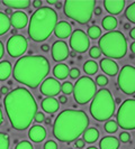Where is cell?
I'll return each instance as SVG.
<instances>
[{
  "instance_id": "6da1fadb",
  "label": "cell",
  "mask_w": 135,
  "mask_h": 149,
  "mask_svg": "<svg viewBox=\"0 0 135 149\" xmlns=\"http://www.w3.org/2000/svg\"><path fill=\"white\" fill-rule=\"evenodd\" d=\"M5 110L11 127L16 130H25L32 125L37 113V103L30 91L25 88H16L4 99Z\"/></svg>"
},
{
  "instance_id": "7a4b0ae2",
  "label": "cell",
  "mask_w": 135,
  "mask_h": 149,
  "mask_svg": "<svg viewBox=\"0 0 135 149\" xmlns=\"http://www.w3.org/2000/svg\"><path fill=\"white\" fill-rule=\"evenodd\" d=\"M50 63L45 56H22L14 65L13 75L17 82L36 89L50 72Z\"/></svg>"
},
{
  "instance_id": "3957f363",
  "label": "cell",
  "mask_w": 135,
  "mask_h": 149,
  "mask_svg": "<svg viewBox=\"0 0 135 149\" xmlns=\"http://www.w3.org/2000/svg\"><path fill=\"white\" fill-rule=\"evenodd\" d=\"M89 126V118L82 110H64L55 118L53 134L61 142L75 141Z\"/></svg>"
},
{
  "instance_id": "277c9868",
  "label": "cell",
  "mask_w": 135,
  "mask_h": 149,
  "mask_svg": "<svg viewBox=\"0 0 135 149\" xmlns=\"http://www.w3.org/2000/svg\"><path fill=\"white\" fill-rule=\"evenodd\" d=\"M58 24V14L50 7L37 9L28 22V35L34 42H44L51 36Z\"/></svg>"
},
{
  "instance_id": "5b68a950",
  "label": "cell",
  "mask_w": 135,
  "mask_h": 149,
  "mask_svg": "<svg viewBox=\"0 0 135 149\" xmlns=\"http://www.w3.org/2000/svg\"><path fill=\"white\" fill-rule=\"evenodd\" d=\"M98 47L101 54H104L108 58L120 60L126 55L127 40L122 31L112 30L104 34V36L99 38Z\"/></svg>"
},
{
  "instance_id": "8992f818",
  "label": "cell",
  "mask_w": 135,
  "mask_h": 149,
  "mask_svg": "<svg viewBox=\"0 0 135 149\" xmlns=\"http://www.w3.org/2000/svg\"><path fill=\"white\" fill-rule=\"evenodd\" d=\"M90 114L97 121H106L115 112V100L110 91L101 89L97 91L90 104Z\"/></svg>"
},
{
  "instance_id": "52a82bcc",
  "label": "cell",
  "mask_w": 135,
  "mask_h": 149,
  "mask_svg": "<svg viewBox=\"0 0 135 149\" xmlns=\"http://www.w3.org/2000/svg\"><path fill=\"white\" fill-rule=\"evenodd\" d=\"M96 6L95 0H67L63 10L67 17L79 24H87L91 19Z\"/></svg>"
},
{
  "instance_id": "ba28073f",
  "label": "cell",
  "mask_w": 135,
  "mask_h": 149,
  "mask_svg": "<svg viewBox=\"0 0 135 149\" xmlns=\"http://www.w3.org/2000/svg\"><path fill=\"white\" fill-rule=\"evenodd\" d=\"M73 97L79 104H86L91 101L97 93V85L92 79L88 76L80 77L73 85Z\"/></svg>"
},
{
  "instance_id": "9c48e42d",
  "label": "cell",
  "mask_w": 135,
  "mask_h": 149,
  "mask_svg": "<svg viewBox=\"0 0 135 149\" xmlns=\"http://www.w3.org/2000/svg\"><path fill=\"white\" fill-rule=\"evenodd\" d=\"M117 125L118 127L125 130H134L135 129V100L127 99L125 100L117 111Z\"/></svg>"
},
{
  "instance_id": "30bf717a",
  "label": "cell",
  "mask_w": 135,
  "mask_h": 149,
  "mask_svg": "<svg viewBox=\"0 0 135 149\" xmlns=\"http://www.w3.org/2000/svg\"><path fill=\"white\" fill-rule=\"evenodd\" d=\"M117 83L120 89L125 94L135 93V67L132 65H125L118 72Z\"/></svg>"
},
{
  "instance_id": "8fae6325",
  "label": "cell",
  "mask_w": 135,
  "mask_h": 149,
  "mask_svg": "<svg viewBox=\"0 0 135 149\" xmlns=\"http://www.w3.org/2000/svg\"><path fill=\"white\" fill-rule=\"evenodd\" d=\"M90 46V39L88 35L81 29L72 31L70 36V47L75 53H86Z\"/></svg>"
},
{
  "instance_id": "7c38bea8",
  "label": "cell",
  "mask_w": 135,
  "mask_h": 149,
  "mask_svg": "<svg viewBox=\"0 0 135 149\" xmlns=\"http://www.w3.org/2000/svg\"><path fill=\"white\" fill-rule=\"evenodd\" d=\"M27 39L22 35H15L8 39L7 52L11 57H19L27 51Z\"/></svg>"
},
{
  "instance_id": "4fadbf2b",
  "label": "cell",
  "mask_w": 135,
  "mask_h": 149,
  "mask_svg": "<svg viewBox=\"0 0 135 149\" xmlns=\"http://www.w3.org/2000/svg\"><path fill=\"white\" fill-rule=\"evenodd\" d=\"M61 91V83L54 79V77H49L44 80L41 84V93L46 95L47 97H53L58 95Z\"/></svg>"
},
{
  "instance_id": "5bb4252c",
  "label": "cell",
  "mask_w": 135,
  "mask_h": 149,
  "mask_svg": "<svg viewBox=\"0 0 135 149\" xmlns=\"http://www.w3.org/2000/svg\"><path fill=\"white\" fill-rule=\"evenodd\" d=\"M51 52H52V57L55 62H63L68 58L70 51H69V47L68 44L64 43L63 40H58L52 45V48H51Z\"/></svg>"
},
{
  "instance_id": "9a60e30c",
  "label": "cell",
  "mask_w": 135,
  "mask_h": 149,
  "mask_svg": "<svg viewBox=\"0 0 135 149\" xmlns=\"http://www.w3.org/2000/svg\"><path fill=\"white\" fill-rule=\"evenodd\" d=\"M10 18V24L15 29H22L27 26L28 24V17L25 13L20 10L15 11L13 15L9 17Z\"/></svg>"
},
{
  "instance_id": "2e32d148",
  "label": "cell",
  "mask_w": 135,
  "mask_h": 149,
  "mask_svg": "<svg viewBox=\"0 0 135 149\" xmlns=\"http://www.w3.org/2000/svg\"><path fill=\"white\" fill-rule=\"evenodd\" d=\"M100 68L103 70V72H105L109 76H115L120 72V67L117 65V63L110 58H103L100 61Z\"/></svg>"
},
{
  "instance_id": "e0dca14e",
  "label": "cell",
  "mask_w": 135,
  "mask_h": 149,
  "mask_svg": "<svg viewBox=\"0 0 135 149\" xmlns=\"http://www.w3.org/2000/svg\"><path fill=\"white\" fill-rule=\"evenodd\" d=\"M104 6L112 15H118L125 7V0H105Z\"/></svg>"
},
{
  "instance_id": "ac0fdd59",
  "label": "cell",
  "mask_w": 135,
  "mask_h": 149,
  "mask_svg": "<svg viewBox=\"0 0 135 149\" xmlns=\"http://www.w3.org/2000/svg\"><path fill=\"white\" fill-rule=\"evenodd\" d=\"M28 137L33 142L43 141L46 137V130L43 126H39V125L32 126V128L28 130Z\"/></svg>"
},
{
  "instance_id": "d6986e66",
  "label": "cell",
  "mask_w": 135,
  "mask_h": 149,
  "mask_svg": "<svg viewBox=\"0 0 135 149\" xmlns=\"http://www.w3.org/2000/svg\"><path fill=\"white\" fill-rule=\"evenodd\" d=\"M54 34L58 38H68L72 34V27L68 22H59L54 28Z\"/></svg>"
},
{
  "instance_id": "ffe728a7",
  "label": "cell",
  "mask_w": 135,
  "mask_h": 149,
  "mask_svg": "<svg viewBox=\"0 0 135 149\" xmlns=\"http://www.w3.org/2000/svg\"><path fill=\"white\" fill-rule=\"evenodd\" d=\"M42 109L44 110L45 112H47V113H54V112H56L59 110V108H60V103H59V101L56 100V99H54V97H45L42 100Z\"/></svg>"
},
{
  "instance_id": "44dd1931",
  "label": "cell",
  "mask_w": 135,
  "mask_h": 149,
  "mask_svg": "<svg viewBox=\"0 0 135 149\" xmlns=\"http://www.w3.org/2000/svg\"><path fill=\"white\" fill-rule=\"evenodd\" d=\"M100 149H118L120 148V140L112 136H106L99 142Z\"/></svg>"
},
{
  "instance_id": "7402d4cb",
  "label": "cell",
  "mask_w": 135,
  "mask_h": 149,
  "mask_svg": "<svg viewBox=\"0 0 135 149\" xmlns=\"http://www.w3.org/2000/svg\"><path fill=\"white\" fill-rule=\"evenodd\" d=\"M2 3L10 9H26L30 6V0H4Z\"/></svg>"
},
{
  "instance_id": "603a6c76",
  "label": "cell",
  "mask_w": 135,
  "mask_h": 149,
  "mask_svg": "<svg viewBox=\"0 0 135 149\" xmlns=\"http://www.w3.org/2000/svg\"><path fill=\"white\" fill-rule=\"evenodd\" d=\"M69 72H70V68L68 67L67 64H63V63H59L53 68V74L58 79V81L59 80H64L69 75Z\"/></svg>"
},
{
  "instance_id": "cb8c5ba5",
  "label": "cell",
  "mask_w": 135,
  "mask_h": 149,
  "mask_svg": "<svg viewBox=\"0 0 135 149\" xmlns=\"http://www.w3.org/2000/svg\"><path fill=\"white\" fill-rule=\"evenodd\" d=\"M13 73V66L8 61L0 62V81H6Z\"/></svg>"
},
{
  "instance_id": "d4e9b609",
  "label": "cell",
  "mask_w": 135,
  "mask_h": 149,
  "mask_svg": "<svg viewBox=\"0 0 135 149\" xmlns=\"http://www.w3.org/2000/svg\"><path fill=\"white\" fill-rule=\"evenodd\" d=\"M99 138V131L96 128H87L83 132V140L87 143H94Z\"/></svg>"
},
{
  "instance_id": "484cf974",
  "label": "cell",
  "mask_w": 135,
  "mask_h": 149,
  "mask_svg": "<svg viewBox=\"0 0 135 149\" xmlns=\"http://www.w3.org/2000/svg\"><path fill=\"white\" fill-rule=\"evenodd\" d=\"M101 26L104 27V29L108 30V31H112L117 27V19L114 16H106L101 20Z\"/></svg>"
},
{
  "instance_id": "4316f807",
  "label": "cell",
  "mask_w": 135,
  "mask_h": 149,
  "mask_svg": "<svg viewBox=\"0 0 135 149\" xmlns=\"http://www.w3.org/2000/svg\"><path fill=\"white\" fill-rule=\"evenodd\" d=\"M11 24H10V18L8 17L5 13L0 11V36L6 34L9 28H10Z\"/></svg>"
},
{
  "instance_id": "83f0119b",
  "label": "cell",
  "mask_w": 135,
  "mask_h": 149,
  "mask_svg": "<svg viewBox=\"0 0 135 149\" xmlns=\"http://www.w3.org/2000/svg\"><path fill=\"white\" fill-rule=\"evenodd\" d=\"M83 71L89 75H94L98 72V64L95 61H87L83 64Z\"/></svg>"
},
{
  "instance_id": "f1b7e54d",
  "label": "cell",
  "mask_w": 135,
  "mask_h": 149,
  "mask_svg": "<svg viewBox=\"0 0 135 149\" xmlns=\"http://www.w3.org/2000/svg\"><path fill=\"white\" fill-rule=\"evenodd\" d=\"M87 35L91 39H98L99 37H101V29H100V27H98L96 25H92L88 28Z\"/></svg>"
},
{
  "instance_id": "f546056e",
  "label": "cell",
  "mask_w": 135,
  "mask_h": 149,
  "mask_svg": "<svg viewBox=\"0 0 135 149\" xmlns=\"http://www.w3.org/2000/svg\"><path fill=\"white\" fill-rule=\"evenodd\" d=\"M125 17L128 19V22L135 24V1L132 2L125 10Z\"/></svg>"
},
{
  "instance_id": "4dcf8cb0",
  "label": "cell",
  "mask_w": 135,
  "mask_h": 149,
  "mask_svg": "<svg viewBox=\"0 0 135 149\" xmlns=\"http://www.w3.org/2000/svg\"><path fill=\"white\" fill-rule=\"evenodd\" d=\"M9 136L5 132H0V149H9Z\"/></svg>"
},
{
  "instance_id": "1f68e13d",
  "label": "cell",
  "mask_w": 135,
  "mask_h": 149,
  "mask_svg": "<svg viewBox=\"0 0 135 149\" xmlns=\"http://www.w3.org/2000/svg\"><path fill=\"white\" fill-rule=\"evenodd\" d=\"M117 129H118V125H117L116 121L109 120V121L106 122V125H105L106 132H108V134H114V132L117 131Z\"/></svg>"
},
{
  "instance_id": "d6a6232c",
  "label": "cell",
  "mask_w": 135,
  "mask_h": 149,
  "mask_svg": "<svg viewBox=\"0 0 135 149\" xmlns=\"http://www.w3.org/2000/svg\"><path fill=\"white\" fill-rule=\"evenodd\" d=\"M61 91H62L65 95L71 94V93H72V91H73V85H72V83L71 82H64L62 85H61Z\"/></svg>"
},
{
  "instance_id": "836d02e7",
  "label": "cell",
  "mask_w": 135,
  "mask_h": 149,
  "mask_svg": "<svg viewBox=\"0 0 135 149\" xmlns=\"http://www.w3.org/2000/svg\"><path fill=\"white\" fill-rule=\"evenodd\" d=\"M15 149H34V147H33V145H32L30 141H27V140H22V141H19L16 145Z\"/></svg>"
},
{
  "instance_id": "e575fe53",
  "label": "cell",
  "mask_w": 135,
  "mask_h": 149,
  "mask_svg": "<svg viewBox=\"0 0 135 149\" xmlns=\"http://www.w3.org/2000/svg\"><path fill=\"white\" fill-rule=\"evenodd\" d=\"M89 55H90V57H92V58H98V57H100L101 52H100V49H99L98 46H94V47L90 48Z\"/></svg>"
},
{
  "instance_id": "d590c367",
  "label": "cell",
  "mask_w": 135,
  "mask_h": 149,
  "mask_svg": "<svg viewBox=\"0 0 135 149\" xmlns=\"http://www.w3.org/2000/svg\"><path fill=\"white\" fill-rule=\"evenodd\" d=\"M96 85H99V86H105L107 85V83H108V79L106 77L105 75H98L97 79H96Z\"/></svg>"
},
{
  "instance_id": "8d00e7d4",
  "label": "cell",
  "mask_w": 135,
  "mask_h": 149,
  "mask_svg": "<svg viewBox=\"0 0 135 149\" xmlns=\"http://www.w3.org/2000/svg\"><path fill=\"white\" fill-rule=\"evenodd\" d=\"M69 75H70V77H71V79L75 80V79H78V77H79V75H80V71H79L77 67H73V68H71V70H70Z\"/></svg>"
},
{
  "instance_id": "74e56055",
  "label": "cell",
  "mask_w": 135,
  "mask_h": 149,
  "mask_svg": "<svg viewBox=\"0 0 135 149\" xmlns=\"http://www.w3.org/2000/svg\"><path fill=\"white\" fill-rule=\"evenodd\" d=\"M44 149H58V143L53 140H49L44 143Z\"/></svg>"
},
{
  "instance_id": "f35d334b",
  "label": "cell",
  "mask_w": 135,
  "mask_h": 149,
  "mask_svg": "<svg viewBox=\"0 0 135 149\" xmlns=\"http://www.w3.org/2000/svg\"><path fill=\"white\" fill-rule=\"evenodd\" d=\"M45 119V116L43 112H37L36 114H35V117H34V120L37 122V123H41V122H43Z\"/></svg>"
},
{
  "instance_id": "ab89813d",
  "label": "cell",
  "mask_w": 135,
  "mask_h": 149,
  "mask_svg": "<svg viewBox=\"0 0 135 149\" xmlns=\"http://www.w3.org/2000/svg\"><path fill=\"white\" fill-rule=\"evenodd\" d=\"M131 139V136L127 134V132H122L120 134V140L122 142H128Z\"/></svg>"
},
{
  "instance_id": "60d3db41",
  "label": "cell",
  "mask_w": 135,
  "mask_h": 149,
  "mask_svg": "<svg viewBox=\"0 0 135 149\" xmlns=\"http://www.w3.org/2000/svg\"><path fill=\"white\" fill-rule=\"evenodd\" d=\"M75 145V147H77V148L82 149L83 147H84V145H86V142H84V140H83V139H77Z\"/></svg>"
},
{
  "instance_id": "b9f144b4",
  "label": "cell",
  "mask_w": 135,
  "mask_h": 149,
  "mask_svg": "<svg viewBox=\"0 0 135 149\" xmlns=\"http://www.w3.org/2000/svg\"><path fill=\"white\" fill-rule=\"evenodd\" d=\"M33 6H34V8H36V9H39V8L42 7V0H35V1H33Z\"/></svg>"
},
{
  "instance_id": "7bdbcfd3",
  "label": "cell",
  "mask_w": 135,
  "mask_h": 149,
  "mask_svg": "<svg viewBox=\"0 0 135 149\" xmlns=\"http://www.w3.org/2000/svg\"><path fill=\"white\" fill-rule=\"evenodd\" d=\"M58 101H59V103L65 104V103L68 102V99H67V97H65V95H60V97H59V100H58Z\"/></svg>"
},
{
  "instance_id": "ee69618b",
  "label": "cell",
  "mask_w": 135,
  "mask_h": 149,
  "mask_svg": "<svg viewBox=\"0 0 135 149\" xmlns=\"http://www.w3.org/2000/svg\"><path fill=\"white\" fill-rule=\"evenodd\" d=\"M94 13H95V15L96 16H100L101 15V13H103V9H101L100 7H95Z\"/></svg>"
},
{
  "instance_id": "f6af8a7d",
  "label": "cell",
  "mask_w": 135,
  "mask_h": 149,
  "mask_svg": "<svg viewBox=\"0 0 135 149\" xmlns=\"http://www.w3.org/2000/svg\"><path fill=\"white\" fill-rule=\"evenodd\" d=\"M4 52H5V47H4L2 42L0 40V60H1V57L4 56Z\"/></svg>"
},
{
  "instance_id": "bcb514c9",
  "label": "cell",
  "mask_w": 135,
  "mask_h": 149,
  "mask_svg": "<svg viewBox=\"0 0 135 149\" xmlns=\"http://www.w3.org/2000/svg\"><path fill=\"white\" fill-rule=\"evenodd\" d=\"M41 49H42L43 52H49V51H50V45H47V44L42 45V46H41Z\"/></svg>"
},
{
  "instance_id": "7dc6e473",
  "label": "cell",
  "mask_w": 135,
  "mask_h": 149,
  "mask_svg": "<svg viewBox=\"0 0 135 149\" xmlns=\"http://www.w3.org/2000/svg\"><path fill=\"white\" fill-rule=\"evenodd\" d=\"M0 92H1V94H5V95H7L8 93H9L7 86H2V88H1V90H0Z\"/></svg>"
},
{
  "instance_id": "c3c4849f",
  "label": "cell",
  "mask_w": 135,
  "mask_h": 149,
  "mask_svg": "<svg viewBox=\"0 0 135 149\" xmlns=\"http://www.w3.org/2000/svg\"><path fill=\"white\" fill-rule=\"evenodd\" d=\"M129 36H131V38L135 39V27L129 30Z\"/></svg>"
},
{
  "instance_id": "681fc988",
  "label": "cell",
  "mask_w": 135,
  "mask_h": 149,
  "mask_svg": "<svg viewBox=\"0 0 135 149\" xmlns=\"http://www.w3.org/2000/svg\"><path fill=\"white\" fill-rule=\"evenodd\" d=\"M5 14H6V15H7L8 17H9V16H11L13 14H14V11H13V10H11L10 8H7V9H6V13H5Z\"/></svg>"
},
{
  "instance_id": "f907efd6",
  "label": "cell",
  "mask_w": 135,
  "mask_h": 149,
  "mask_svg": "<svg viewBox=\"0 0 135 149\" xmlns=\"http://www.w3.org/2000/svg\"><path fill=\"white\" fill-rule=\"evenodd\" d=\"M44 121H45V123H46V125H51V122H52V120H51V117H49V118H45Z\"/></svg>"
},
{
  "instance_id": "816d5d0a",
  "label": "cell",
  "mask_w": 135,
  "mask_h": 149,
  "mask_svg": "<svg viewBox=\"0 0 135 149\" xmlns=\"http://www.w3.org/2000/svg\"><path fill=\"white\" fill-rule=\"evenodd\" d=\"M131 51L133 54H135V42H133L132 44H131Z\"/></svg>"
},
{
  "instance_id": "f5cc1de1",
  "label": "cell",
  "mask_w": 135,
  "mask_h": 149,
  "mask_svg": "<svg viewBox=\"0 0 135 149\" xmlns=\"http://www.w3.org/2000/svg\"><path fill=\"white\" fill-rule=\"evenodd\" d=\"M58 2V0H47V3L49 5H55Z\"/></svg>"
},
{
  "instance_id": "db71d44e",
  "label": "cell",
  "mask_w": 135,
  "mask_h": 149,
  "mask_svg": "<svg viewBox=\"0 0 135 149\" xmlns=\"http://www.w3.org/2000/svg\"><path fill=\"white\" fill-rule=\"evenodd\" d=\"M4 122V116H2V111H1V108H0V125Z\"/></svg>"
},
{
  "instance_id": "11a10c76",
  "label": "cell",
  "mask_w": 135,
  "mask_h": 149,
  "mask_svg": "<svg viewBox=\"0 0 135 149\" xmlns=\"http://www.w3.org/2000/svg\"><path fill=\"white\" fill-rule=\"evenodd\" d=\"M55 7H56V8H61V7H62V2H61V1H58V2L55 3Z\"/></svg>"
},
{
  "instance_id": "9f6ffc18",
  "label": "cell",
  "mask_w": 135,
  "mask_h": 149,
  "mask_svg": "<svg viewBox=\"0 0 135 149\" xmlns=\"http://www.w3.org/2000/svg\"><path fill=\"white\" fill-rule=\"evenodd\" d=\"M16 33H17V29H15V28H14V29L11 30V34H13V36H15V35H17Z\"/></svg>"
},
{
  "instance_id": "6f0895ef",
  "label": "cell",
  "mask_w": 135,
  "mask_h": 149,
  "mask_svg": "<svg viewBox=\"0 0 135 149\" xmlns=\"http://www.w3.org/2000/svg\"><path fill=\"white\" fill-rule=\"evenodd\" d=\"M69 55H71L72 57H75V55H77V53H75V52H71V53H70V54H69Z\"/></svg>"
},
{
  "instance_id": "680465c9",
  "label": "cell",
  "mask_w": 135,
  "mask_h": 149,
  "mask_svg": "<svg viewBox=\"0 0 135 149\" xmlns=\"http://www.w3.org/2000/svg\"><path fill=\"white\" fill-rule=\"evenodd\" d=\"M124 28H125V29H129V24H125Z\"/></svg>"
},
{
  "instance_id": "91938a15",
  "label": "cell",
  "mask_w": 135,
  "mask_h": 149,
  "mask_svg": "<svg viewBox=\"0 0 135 149\" xmlns=\"http://www.w3.org/2000/svg\"><path fill=\"white\" fill-rule=\"evenodd\" d=\"M87 149H97L96 147H89V148H87Z\"/></svg>"
},
{
  "instance_id": "94428289",
  "label": "cell",
  "mask_w": 135,
  "mask_h": 149,
  "mask_svg": "<svg viewBox=\"0 0 135 149\" xmlns=\"http://www.w3.org/2000/svg\"><path fill=\"white\" fill-rule=\"evenodd\" d=\"M0 99H1V94H0Z\"/></svg>"
}]
</instances>
